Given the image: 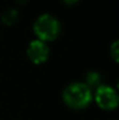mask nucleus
Segmentation results:
<instances>
[{
	"instance_id": "obj_1",
	"label": "nucleus",
	"mask_w": 119,
	"mask_h": 120,
	"mask_svg": "<svg viewBox=\"0 0 119 120\" xmlns=\"http://www.w3.org/2000/svg\"><path fill=\"white\" fill-rule=\"evenodd\" d=\"M62 98L67 106L74 110H81L91 103L92 90L83 82H74L64 87Z\"/></svg>"
},
{
	"instance_id": "obj_2",
	"label": "nucleus",
	"mask_w": 119,
	"mask_h": 120,
	"mask_svg": "<svg viewBox=\"0 0 119 120\" xmlns=\"http://www.w3.org/2000/svg\"><path fill=\"white\" fill-rule=\"evenodd\" d=\"M33 29L38 39L47 43L48 41H53L58 38L61 33V22L56 16L49 13H44L38 16Z\"/></svg>"
},
{
	"instance_id": "obj_3",
	"label": "nucleus",
	"mask_w": 119,
	"mask_h": 120,
	"mask_svg": "<svg viewBox=\"0 0 119 120\" xmlns=\"http://www.w3.org/2000/svg\"><path fill=\"white\" fill-rule=\"evenodd\" d=\"M95 100L97 105L103 110H113L118 105V93L117 91L105 84H100L95 92Z\"/></svg>"
},
{
	"instance_id": "obj_4",
	"label": "nucleus",
	"mask_w": 119,
	"mask_h": 120,
	"mask_svg": "<svg viewBox=\"0 0 119 120\" xmlns=\"http://www.w3.org/2000/svg\"><path fill=\"white\" fill-rule=\"evenodd\" d=\"M27 56L35 64L44 63L49 57V47L39 39L31 41L27 47Z\"/></svg>"
},
{
	"instance_id": "obj_5",
	"label": "nucleus",
	"mask_w": 119,
	"mask_h": 120,
	"mask_svg": "<svg viewBox=\"0 0 119 120\" xmlns=\"http://www.w3.org/2000/svg\"><path fill=\"white\" fill-rule=\"evenodd\" d=\"M19 19V13L15 8H8L6 11L2 12L1 14V21L5 25H13L14 22H16Z\"/></svg>"
},
{
	"instance_id": "obj_6",
	"label": "nucleus",
	"mask_w": 119,
	"mask_h": 120,
	"mask_svg": "<svg viewBox=\"0 0 119 120\" xmlns=\"http://www.w3.org/2000/svg\"><path fill=\"white\" fill-rule=\"evenodd\" d=\"M100 75L96 71H89L85 77V84L92 90L93 87H98L100 85Z\"/></svg>"
},
{
	"instance_id": "obj_7",
	"label": "nucleus",
	"mask_w": 119,
	"mask_h": 120,
	"mask_svg": "<svg viewBox=\"0 0 119 120\" xmlns=\"http://www.w3.org/2000/svg\"><path fill=\"white\" fill-rule=\"evenodd\" d=\"M110 54H111V56H112V58H113L115 61L118 60V42H117V41H115V42L112 43L111 49H110Z\"/></svg>"
},
{
	"instance_id": "obj_8",
	"label": "nucleus",
	"mask_w": 119,
	"mask_h": 120,
	"mask_svg": "<svg viewBox=\"0 0 119 120\" xmlns=\"http://www.w3.org/2000/svg\"><path fill=\"white\" fill-rule=\"evenodd\" d=\"M64 2H67V4H75V2H77L78 0H63Z\"/></svg>"
},
{
	"instance_id": "obj_9",
	"label": "nucleus",
	"mask_w": 119,
	"mask_h": 120,
	"mask_svg": "<svg viewBox=\"0 0 119 120\" xmlns=\"http://www.w3.org/2000/svg\"><path fill=\"white\" fill-rule=\"evenodd\" d=\"M16 1H18L19 4H21V5H23V4H26V2H27L28 0H16Z\"/></svg>"
}]
</instances>
